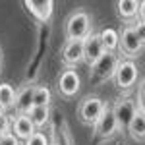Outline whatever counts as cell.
I'll return each instance as SVG.
<instances>
[{
	"label": "cell",
	"instance_id": "6da1fadb",
	"mask_svg": "<svg viewBox=\"0 0 145 145\" xmlns=\"http://www.w3.org/2000/svg\"><path fill=\"white\" fill-rule=\"evenodd\" d=\"M145 33L143 25H126L118 33V50L126 56V60H134L135 56L143 50Z\"/></svg>",
	"mask_w": 145,
	"mask_h": 145
},
{
	"label": "cell",
	"instance_id": "7a4b0ae2",
	"mask_svg": "<svg viewBox=\"0 0 145 145\" xmlns=\"http://www.w3.org/2000/svg\"><path fill=\"white\" fill-rule=\"evenodd\" d=\"M93 23H91V16L85 10H76L70 14L64 25V35L66 41H83L89 33H93Z\"/></svg>",
	"mask_w": 145,
	"mask_h": 145
},
{
	"label": "cell",
	"instance_id": "3957f363",
	"mask_svg": "<svg viewBox=\"0 0 145 145\" xmlns=\"http://www.w3.org/2000/svg\"><path fill=\"white\" fill-rule=\"evenodd\" d=\"M118 62H120L118 52H108V50H105V52L101 54L99 60L89 68L91 70V79H93L95 83H105V81L112 79Z\"/></svg>",
	"mask_w": 145,
	"mask_h": 145
},
{
	"label": "cell",
	"instance_id": "277c9868",
	"mask_svg": "<svg viewBox=\"0 0 145 145\" xmlns=\"http://www.w3.org/2000/svg\"><path fill=\"white\" fill-rule=\"evenodd\" d=\"M137 76H139V72H137V64H135L134 60H126V58H120V62H118V66L114 70V83H116V87L118 89H132L135 85V81H137Z\"/></svg>",
	"mask_w": 145,
	"mask_h": 145
},
{
	"label": "cell",
	"instance_id": "5b68a950",
	"mask_svg": "<svg viewBox=\"0 0 145 145\" xmlns=\"http://www.w3.org/2000/svg\"><path fill=\"white\" fill-rule=\"evenodd\" d=\"M105 101L101 97H85L81 101L78 108V116H79V122L85 124V126H93V124L99 120V116L105 110Z\"/></svg>",
	"mask_w": 145,
	"mask_h": 145
},
{
	"label": "cell",
	"instance_id": "8992f818",
	"mask_svg": "<svg viewBox=\"0 0 145 145\" xmlns=\"http://www.w3.org/2000/svg\"><path fill=\"white\" fill-rule=\"evenodd\" d=\"M93 128H95V135L99 137L101 141H108V139H112L114 135L120 132L118 124H116V118L112 114V108L108 105H105V110L99 116V120L93 124Z\"/></svg>",
	"mask_w": 145,
	"mask_h": 145
},
{
	"label": "cell",
	"instance_id": "52a82bcc",
	"mask_svg": "<svg viewBox=\"0 0 145 145\" xmlns=\"http://www.w3.org/2000/svg\"><path fill=\"white\" fill-rule=\"evenodd\" d=\"M110 108H112L114 118H116L118 130L122 132V130H126V126L130 124V120L134 118L135 110H137V103H135L132 97H122V99L116 101L114 106H110Z\"/></svg>",
	"mask_w": 145,
	"mask_h": 145
},
{
	"label": "cell",
	"instance_id": "ba28073f",
	"mask_svg": "<svg viewBox=\"0 0 145 145\" xmlns=\"http://www.w3.org/2000/svg\"><path fill=\"white\" fill-rule=\"evenodd\" d=\"M81 87V78L76 70L66 68L60 76H58V93L64 97V99H72L79 93Z\"/></svg>",
	"mask_w": 145,
	"mask_h": 145
},
{
	"label": "cell",
	"instance_id": "9c48e42d",
	"mask_svg": "<svg viewBox=\"0 0 145 145\" xmlns=\"http://www.w3.org/2000/svg\"><path fill=\"white\" fill-rule=\"evenodd\" d=\"M81 46H83V62L89 68L93 66L101 58V54L105 52L103 43H101V39H99V33H89L81 41Z\"/></svg>",
	"mask_w": 145,
	"mask_h": 145
},
{
	"label": "cell",
	"instance_id": "30bf717a",
	"mask_svg": "<svg viewBox=\"0 0 145 145\" xmlns=\"http://www.w3.org/2000/svg\"><path fill=\"white\" fill-rule=\"evenodd\" d=\"M126 132L130 134V137L134 141L143 143V139H145V108H143L141 101L137 103V110H135L134 118L130 120V124L126 126Z\"/></svg>",
	"mask_w": 145,
	"mask_h": 145
},
{
	"label": "cell",
	"instance_id": "8fae6325",
	"mask_svg": "<svg viewBox=\"0 0 145 145\" xmlns=\"http://www.w3.org/2000/svg\"><path fill=\"white\" fill-rule=\"evenodd\" d=\"M23 4L29 10V14L41 23L48 22L52 12H54V2L52 0H25Z\"/></svg>",
	"mask_w": 145,
	"mask_h": 145
},
{
	"label": "cell",
	"instance_id": "7c38bea8",
	"mask_svg": "<svg viewBox=\"0 0 145 145\" xmlns=\"http://www.w3.org/2000/svg\"><path fill=\"white\" fill-rule=\"evenodd\" d=\"M83 62V46L81 41H66L62 46V64L66 68H74Z\"/></svg>",
	"mask_w": 145,
	"mask_h": 145
},
{
	"label": "cell",
	"instance_id": "4fadbf2b",
	"mask_svg": "<svg viewBox=\"0 0 145 145\" xmlns=\"http://www.w3.org/2000/svg\"><path fill=\"white\" fill-rule=\"evenodd\" d=\"M10 132L14 134V137H16L18 141H25V139H29L37 130L33 128V124L29 122V118H27L25 114H18L16 118H12Z\"/></svg>",
	"mask_w": 145,
	"mask_h": 145
},
{
	"label": "cell",
	"instance_id": "5bb4252c",
	"mask_svg": "<svg viewBox=\"0 0 145 145\" xmlns=\"http://www.w3.org/2000/svg\"><path fill=\"white\" fill-rule=\"evenodd\" d=\"M33 91H35V85H25L20 91H16V99H14V105H12L16 114H27L29 112V108L33 106Z\"/></svg>",
	"mask_w": 145,
	"mask_h": 145
},
{
	"label": "cell",
	"instance_id": "9a60e30c",
	"mask_svg": "<svg viewBox=\"0 0 145 145\" xmlns=\"http://www.w3.org/2000/svg\"><path fill=\"white\" fill-rule=\"evenodd\" d=\"M29 118V122L33 124V128L39 132L41 128H45L50 120V106H31L29 112L25 114Z\"/></svg>",
	"mask_w": 145,
	"mask_h": 145
},
{
	"label": "cell",
	"instance_id": "2e32d148",
	"mask_svg": "<svg viewBox=\"0 0 145 145\" xmlns=\"http://www.w3.org/2000/svg\"><path fill=\"white\" fill-rule=\"evenodd\" d=\"M137 8H139L137 0H118L116 2L118 18L124 20V22H134L135 18H137Z\"/></svg>",
	"mask_w": 145,
	"mask_h": 145
},
{
	"label": "cell",
	"instance_id": "e0dca14e",
	"mask_svg": "<svg viewBox=\"0 0 145 145\" xmlns=\"http://www.w3.org/2000/svg\"><path fill=\"white\" fill-rule=\"evenodd\" d=\"M99 39L103 43V48L108 50V52H116L118 50V31L112 29V27H106L99 33Z\"/></svg>",
	"mask_w": 145,
	"mask_h": 145
},
{
	"label": "cell",
	"instance_id": "ac0fdd59",
	"mask_svg": "<svg viewBox=\"0 0 145 145\" xmlns=\"http://www.w3.org/2000/svg\"><path fill=\"white\" fill-rule=\"evenodd\" d=\"M14 99H16V89L12 87L10 83H0V110L6 112L8 108H12L14 105Z\"/></svg>",
	"mask_w": 145,
	"mask_h": 145
},
{
	"label": "cell",
	"instance_id": "d6986e66",
	"mask_svg": "<svg viewBox=\"0 0 145 145\" xmlns=\"http://www.w3.org/2000/svg\"><path fill=\"white\" fill-rule=\"evenodd\" d=\"M52 101V93L46 85H35L33 91V106H48Z\"/></svg>",
	"mask_w": 145,
	"mask_h": 145
},
{
	"label": "cell",
	"instance_id": "ffe728a7",
	"mask_svg": "<svg viewBox=\"0 0 145 145\" xmlns=\"http://www.w3.org/2000/svg\"><path fill=\"white\" fill-rule=\"evenodd\" d=\"M23 145H50L48 137L45 135V132H35L29 139H25Z\"/></svg>",
	"mask_w": 145,
	"mask_h": 145
},
{
	"label": "cell",
	"instance_id": "44dd1931",
	"mask_svg": "<svg viewBox=\"0 0 145 145\" xmlns=\"http://www.w3.org/2000/svg\"><path fill=\"white\" fill-rule=\"evenodd\" d=\"M12 126V118L8 116V112L0 110V134H8Z\"/></svg>",
	"mask_w": 145,
	"mask_h": 145
},
{
	"label": "cell",
	"instance_id": "7402d4cb",
	"mask_svg": "<svg viewBox=\"0 0 145 145\" xmlns=\"http://www.w3.org/2000/svg\"><path fill=\"white\" fill-rule=\"evenodd\" d=\"M0 145H20V141L14 137V134H12V132H8V134H4V137H2Z\"/></svg>",
	"mask_w": 145,
	"mask_h": 145
},
{
	"label": "cell",
	"instance_id": "603a6c76",
	"mask_svg": "<svg viewBox=\"0 0 145 145\" xmlns=\"http://www.w3.org/2000/svg\"><path fill=\"white\" fill-rule=\"evenodd\" d=\"M4 70V50H2V45H0V74Z\"/></svg>",
	"mask_w": 145,
	"mask_h": 145
},
{
	"label": "cell",
	"instance_id": "cb8c5ba5",
	"mask_svg": "<svg viewBox=\"0 0 145 145\" xmlns=\"http://www.w3.org/2000/svg\"><path fill=\"white\" fill-rule=\"evenodd\" d=\"M50 145H58V143H56V141H50Z\"/></svg>",
	"mask_w": 145,
	"mask_h": 145
},
{
	"label": "cell",
	"instance_id": "d4e9b609",
	"mask_svg": "<svg viewBox=\"0 0 145 145\" xmlns=\"http://www.w3.org/2000/svg\"><path fill=\"white\" fill-rule=\"evenodd\" d=\"M2 137H4V134H0V141H2Z\"/></svg>",
	"mask_w": 145,
	"mask_h": 145
}]
</instances>
